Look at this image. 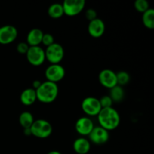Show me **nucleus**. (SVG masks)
<instances>
[{"label":"nucleus","instance_id":"f257e3e1","mask_svg":"<svg viewBox=\"0 0 154 154\" xmlns=\"http://www.w3.org/2000/svg\"><path fill=\"white\" fill-rule=\"evenodd\" d=\"M98 121L101 127L107 131L114 130L120 123V116L118 111L111 108H102L97 115Z\"/></svg>","mask_w":154,"mask_h":154},{"label":"nucleus","instance_id":"f03ea898","mask_svg":"<svg viewBox=\"0 0 154 154\" xmlns=\"http://www.w3.org/2000/svg\"><path fill=\"white\" fill-rule=\"evenodd\" d=\"M35 91L37 100L42 103L50 104L57 99L59 94V87L55 83L46 81L42 82Z\"/></svg>","mask_w":154,"mask_h":154},{"label":"nucleus","instance_id":"7ed1b4c3","mask_svg":"<svg viewBox=\"0 0 154 154\" xmlns=\"http://www.w3.org/2000/svg\"><path fill=\"white\" fill-rule=\"evenodd\" d=\"M32 135L38 138H47L53 132V126L48 120L39 119L35 120L30 127Z\"/></svg>","mask_w":154,"mask_h":154},{"label":"nucleus","instance_id":"20e7f679","mask_svg":"<svg viewBox=\"0 0 154 154\" xmlns=\"http://www.w3.org/2000/svg\"><path fill=\"white\" fill-rule=\"evenodd\" d=\"M45 52V59L51 64H60L65 56L64 48L58 43H54L48 47Z\"/></svg>","mask_w":154,"mask_h":154},{"label":"nucleus","instance_id":"39448f33","mask_svg":"<svg viewBox=\"0 0 154 154\" xmlns=\"http://www.w3.org/2000/svg\"><path fill=\"white\" fill-rule=\"evenodd\" d=\"M81 108L83 111L89 117L97 116L102 110L99 99L93 96H89L83 100L81 103Z\"/></svg>","mask_w":154,"mask_h":154},{"label":"nucleus","instance_id":"423d86ee","mask_svg":"<svg viewBox=\"0 0 154 154\" xmlns=\"http://www.w3.org/2000/svg\"><path fill=\"white\" fill-rule=\"evenodd\" d=\"M26 56L29 63L34 66H41L46 60L45 50L40 46L29 47Z\"/></svg>","mask_w":154,"mask_h":154},{"label":"nucleus","instance_id":"0eeeda50","mask_svg":"<svg viewBox=\"0 0 154 154\" xmlns=\"http://www.w3.org/2000/svg\"><path fill=\"white\" fill-rule=\"evenodd\" d=\"M84 0H66L62 4L64 14L69 17H74L79 14L85 7Z\"/></svg>","mask_w":154,"mask_h":154},{"label":"nucleus","instance_id":"6e6552de","mask_svg":"<svg viewBox=\"0 0 154 154\" xmlns=\"http://www.w3.org/2000/svg\"><path fill=\"white\" fill-rule=\"evenodd\" d=\"M66 75V70L60 64H51L45 70L47 81L57 84L62 81Z\"/></svg>","mask_w":154,"mask_h":154},{"label":"nucleus","instance_id":"1a4fd4ad","mask_svg":"<svg viewBox=\"0 0 154 154\" xmlns=\"http://www.w3.org/2000/svg\"><path fill=\"white\" fill-rule=\"evenodd\" d=\"M89 136V141L96 145H102L108 142L109 140V132L104 128L99 126H94Z\"/></svg>","mask_w":154,"mask_h":154},{"label":"nucleus","instance_id":"9d476101","mask_svg":"<svg viewBox=\"0 0 154 154\" xmlns=\"http://www.w3.org/2000/svg\"><path fill=\"white\" fill-rule=\"evenodd\" d=\"M18 35L17 29L12 25H5L0 27V44L9 45L17 39Z\"/></svg>","mask_w":154,"mask_h":154},{"label":"nucleus","instance_id":"9b49d317","mask_svg":"<svg viewBox=\"0 0 154 154\" xmlns=\"http://www.w3.org/2000/svg\"><path fill=\"white\" fill-rule=\"evenodd\" d=\"M99 81L104 87L111 89L117 85L116 72L111 69H103L99 75Z\"/></svg>","mask_w":154,"mask_h":154},{"label":"nucleus","instance_id":"f8f14e48","mask_svg":"<svg viewBox=\"0 0 154 154\" xmlns=\"http://www.w3.org/2000/svg\"><path fill=\"white\" fill-rule=\"evenodd\" d=\"M94 128V123L89 117H82L77 120L75 129L79 135L87 136Z\"/></svg>","mask_w":154,"mask_h":154},{"label":"nucleus","instance_id":"ddd939ff","mask_svg":"<svg viewBox=\"0 0 154 154\" xmlns=\"http://www.w3.org/2000/svg\"><path fill=\"white\" fill-rule=\"evenodd\" d=\"M105 31V23L100 18H96L93 20L90 21L88 24V32L93 38H99L102 37Z\"/></svg>","mask_w":154,"mask_h":154},{"label":"nucleus","instance_id":"4468645a","mask_svg":"<svg viewBox=\"0 0 154 154\" xmlns=\"http://www.w3.org/2000/svg\"><path fill=\"white\" fill-rule=\"evenodd\" d=\"M43 32L40 29L35 28L29 32L26 37V43L29 47L39 46L42 44Z\"/></svg>","mask_w":154,"mask_h":154},{"label":"nucleus","instance_id":"2eb2a0df","mask_svg":"<svg viewBox=\"0 0 154 154\" xmlns=\"http://www.w3.org/2000/svg\"><path fill=\"white\" fill-rule=\"evenodd\" d=\"M90 141L83 137L77 138L73 143L74 150L78 154H87L90 152Z\"/></svg>","mask_w":154,"mask_h":154},{"label":"nucleus","instance_id":"dca6fc26","mask_svg":"<svg viewBox=\"0 0 154 154\" xmlns=\"http://www.w3.org/2000/svg\"><path fill=\"white\" fill-rule=\"evenodd\" d=\"M20 100L21 103L26 106H30V105H33L37 100L36 91L32 88L25 89L21 93Z\"/></svg>","mask_w":154,"mask_h":154},{"label":"nucleus","instance_id":"f3484780","mask_svg":"<svg viewBox=\"0 0 154 154\" xmlns=\"http://www.w3.org/2000/svg\"><path fill=\"white\" fill-rule=\"evenodd\" d=\"M109 96L112 99L113 102H120L123 100L125 96V92L123 87L117 85L110 89Z\"/></svg>","mask_w":154,"mask_h":154},{"label":"nucleus","instance_id":"a211bd4d","mask_svg":"<svg viewBox=\"0 0 154 154\" xmlns=\"http://www.w3.org/2000/svg\"><path fill=\"white\" fill-rule=\"evenodd\" d=\"M48 14L53 19H59L64 15V11L62 4L54 3L51 5L48 8Z\"/></svg>","mask_w":154,"mask_h":154},{"label":"nucleus","instance_id":"6ab92c4d","mask_svg":"<svg viewBox=\"0 0 154 154\" xmlns=\"http://www.w3.org/2000/svg\"><path fill=\"white\" fill-rule=\"evenodd\" d=\"M34 121L35 120L33 115L29 111H23L21 113L19 117L20 125L23 129H28V128L31 127Z\"/></svg>","mask_w":154,"mask_h":154},{"label":"nucleus","instance_id":"aec40b11","mask_svg":"<svg viewBox=\"0 0 154 154\" xmlns=\"http://www.w3.org/2000/svg\"><path fill=\"white\" fill-rule=\"evenodd\" d=\"M142 21L144 26L149 29H153L154 28V10L153 8H149L143 13Z\"/></svg>","mask_w":154,"mask_h":154},{"label":"nucleus","instance_id":"412c9836","mask_svg":"<svg viewBox=\"0 0 154 154\" xmlns=\"http://www.w3.org/2000/svg\"><path fill=\"white\" fill-rule=\"evenodd\" d=\"M116 75H117V85L120 86V87L126 85L130 81V75L125 71H120V72L116 73Z\"/></svg>","mask_w":154,"mask_h":154},{"label":"nucleus","instance_id":"4be33fe9","mask_svg":"<svg viewBox=\"0 0 154 154\" xmlns=\"http://www.w3.org/2000/svg\"><path fill=\"white\" fill-rule=\"evenodd\" d=\"M135 8L140 13H144L150 8V4L147 0H136L134 3Z\"/></svg>","mask_w":154,"mask_h":154},{"label":"nucleus","instance_id":"5701e85b","mask_svg":"<svg viewBox=\"0 0 154 154\" xmlns=\"http://www.w3.org/2000/svg\"><path fill=\"white\" fill-rule=\"evenodd\" d=\"M99 102L102 108H111L113 105V101L109 96H103L99 99Z\"/></svg>","mask_w":154,"mask_h":154},{"label":"nucleus","instance_id":"b1692460","mask_svg":"<svg viewBox=\"0 0 154 154\" xmlns=\"http://www.w3.org/2000/svg\"><path fill=\"white\" fill-rule=\"evenodd\" d=\"M42 43L45 46H46L47 48L51 46V45L55 43V42H54V36H53L51 34H50V33H46V34L44 33L43 37H42Z\"/></svg>","mask_w":154,"mask_h":154},{"label":"nucleus","instance_id":"393cba45","mask_svg":"<svg viewBox=\"0 0 154 154\" xmlns=\"http://www.w3.org/2000/svg\"><path fill=\"white\" fill-rule=\"evenodd\" d=\"M29 46L26 42H20L17 46V51L20 54H26Z\"/></svg>","mask_w":154,"mask_h":154},{"label":"nucleus","instance_id":"a878e982","mask_svg":"<svg viewBox=\"0 0 154 154\" xmlns=\"http://www.w3.org/2000/svg\"><path fill=\"white\" fill-rule=\"evenodd\" d=\"M85 17L88 20L92 21L97 18V13H96V10L93 8H90L86 11Z\"/></svg>","mask_w":154,"mask_h":154},{"label":"nucleus","instance_id":"bb28decb","mask_svg":"<svg viewBox=\"0 0 154 154\" xmlns=\"http://www.w3.org/2000/svg\"><path fill=\"white\" fill-rule=\"evenodd\" d=\"M42 81H40L39 80H35L32 82V89H34L35 90H37L38 88H39V87L42 84Z\"/></svg>","mask_w":154,"mask_h":154},{"label":"nucleus","instance_id":"cd10ccee","mask_svg":"<svg viewBox=\"0 0 154 154\" xmlns=\"http://www.w3.org/2000/svg\"><path fill=\"white\" fill-rule=\"evenodd\" d=\"M24 134H25L26 135H32L31 129H30V128H28V129H24Z\"/></svg>","mask_w":154,"mask_h":154},{"label":"nucleus","instance_id":"c85d7f7f","mask_svg":"<svg viewBox=\"0 0 154 154\" xmlns=\"http://www.w3.org/2000/svg\"><path fill=\"white\" fill-rule=\"evenodd\" d=\"M47 154H62L59 151H57V150H52V151L49 152V153H48Z\"/></svg>","mask_w":154,"mask_h":154}]
</instances>
